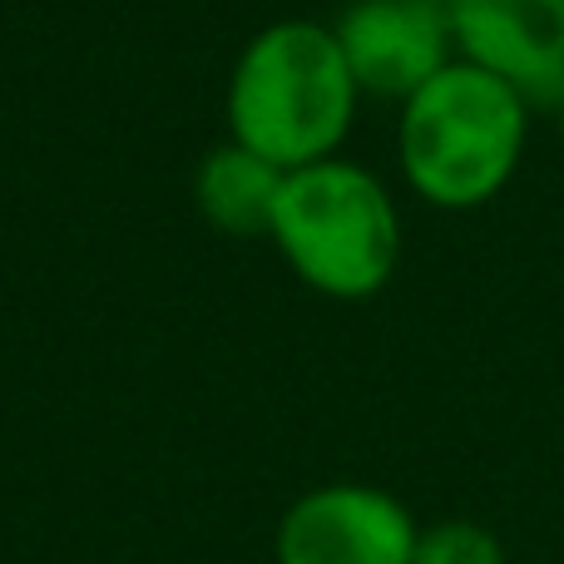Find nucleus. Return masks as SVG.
I'll use <instances>...</instances> for the list:
<instances>
[{"mask_svg": "<svg viewBox=\"0 0 564 564\" xmlns=\"http://www.w3.org/2000/svg\"><path fill=\"white\" fill-rule=\"evenodd\" d=\"M525 139L530 99L460 55L401 99V178L421 204L446 214H470L506 194L525 159Z\"/></svg>", "mask_w": 564, "mask_h": 564, "instance_id": "1", "label": "nucleus"}, {"mask_svg": "<svg viewBox=\"0 0 564 564\" xmlns=\"http://www.w3.org/2000/svg\"><path fill=\"white\" fill-rule=\"evenodd\" d=\"M357 79L332 25L273 20L243 45L228 75V139L278 169L332 159L357 119Z\"/></svg>", "mask_w": 564, "mask_h": 564, "instance_id": "2", "label": "nucleus"}, {"mask_svg": "<svg viewBox=\"0 0 564 564\" xmlns=\"http://www.w3.org/2000/svg\"><path fill=\"white\" fill-rule=\"evenodd\" d=\"M268 238L302 288L332 302H367L401 268V214L371 169L332 154L288 169Z\"/></svg>", "mask_w": 564, "mask_h": 564, "instance_id": "3", "label": "nucleus"}, {"mask_svg": "<svg viewBox=\"0 0 564 564\" xmlns=\"http://www.w3.org/2000/svg\"><path fill=\"white\" fill-rule=\"evenodd\" d=\"M416 535V516L391 490L332 480L278 516L273 564H411Z\"/></svg>", "mask_w": 564, "mask_h": 564, "instance_id": "4", "label": "nucleus"}, {"mask_svg": "<svg viewBox=\"0 0 564 564\" xmlns=\"http://www.w3.org/2000/svg\"><path fill=\"white\" fill-rule=\"evenodd\" d=\"M451 10L456 0H351L332 35L361 95L411 99L431 75H441L456 59Z\"/></svg>", "mask_w": 564, "mask_h": 564, "instance_id": "5", "label": "nucleus"}, {"mask_svg": "<svg viewBox=\"0 0 564 564\" xmlns=\"http://www.w3.org/2000/svg\"><path fill=\"white\" fill-rule=\"evenodd\" d=\"M456 55L500 75L530 105H555L564 89V0H456Z\"/></svg>", "mask_w": 564, "mask_h": 564, "instance_id": "6", "label": "nucleus"}, {"mask_svg": "<svg viewBox=\"0 0 564 564\" xmlns=\"http://www.w3.org/2000/svg\"><path fill=\"white\" fill-rule=\"evenodd\" d=\"M288 169L268 164L248 144L228 139L214 144L194 169V204L218 234L228 238H268L273 228V208L282 194Z\"/></svg>", "mask_w": 564, "mask_h": 564, "instance_id": "7", "label": "nucleus"}, {"mask_svg": "<svg viewBox=\"0 0 564 564\" xmlns=\"http://www.w3.org/2000/svg\"><path fill=\"white\" fill-rule=\"evenodd\" d=\"M411 564H506V550L476 520H441L416 535Z\"/></svg>", "mask_w": 564, "mask_h": 564, "instance_id": "8", "label": "nucleus"}, {"mask_svg": "<svg viewBox=\"0 0 564 564\" xmlns=\"http://www.w3.org/2000/svg\"><path fill=\"white\" fill-rule=\"evenodd\" d=\"M550 109H555V124H560V139H564V89H560V99Z\"/></svg>", "mask_w": 564, "mask_h": 564, "instance_id": "9", "label": "nucleus"}, {"mask_svg": "<svg viewBox=\"0 0 564 564\" xmlns=\"http://www.w3.org/2000/svg\"><path fill=\"white\" fill-rule=\"evenodd\" d=\"M194 564H208V560H194Z\"/></svg>", "mask_w": 564, "mask_h": 564, "instance_id": "10", "label": "nucleus"}]
</instances>
